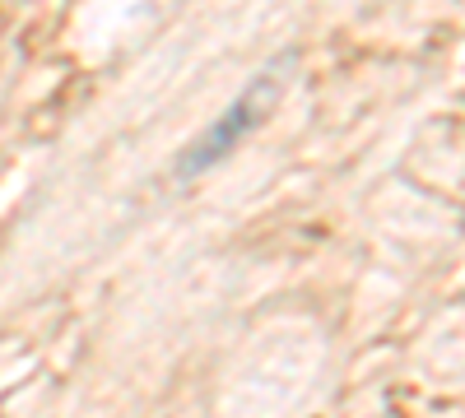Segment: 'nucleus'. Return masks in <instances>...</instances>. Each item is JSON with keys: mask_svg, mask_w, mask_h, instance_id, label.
<instances>
[{"mask_svg": "<svg viewBox=\"0 0 465 418\" xmlns=\"http://www.w3.org/2000/svg\"><path fill=\"white\" fill-rule=\"evenodd\" d=\"M289 65H293V52H284L275 65H265L256 80H252L238 98H232V107H223V117H219V122H214V126H210V131L182 154L177 172H182V177H201L205 168H214V163L228 154V149L238 144V140L265 117L270 107H275V98L284 93V80H289Z\"/></svg>", "mask_w": 465, "mask_h": 418, "instance_id": "obj_1", "label": "nucleus"}]
</instances>
